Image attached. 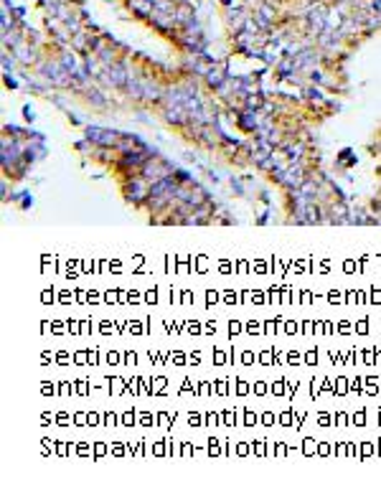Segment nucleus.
Instances as JSON below:
<instances>
[{
  "label": "nucleus",
  "mask_w": 381,
  "mask_h": 490,
  "mask_svg": "<svg viewBox=\"0 0 381 490\" xmlns=\"http://www.w3.org/2000/svg\"><path fill=\"white\" fill-rule=\"evenodd\" d=\"M325 18H328V10L325 8H315V10H310V15H307V21H310V28L315 31V33H320L323 28H325Z\"/></svg>",
  "instance_id": "nucleus-3"
},
{
  "label": "nucleus",
  "mask_w": 381,
  "mask_h": 490,
  "mask_svg": "<svg viewBox=\"0 0 381 490\" xmlns=\"http://www.w3.org/2000/svg\"><path fill=\"white\" fill-rule=\"evenodd\" d=\"M130 196H132V201H140V198L145 196V183H142V180H132V186H130Z\"/></svg>",
  "instance_id": "nucleus-9"
},
{
  "label": "nucleus",
  "mask_w": 381,
  "mask_h": 490,
  "mask_svg": "<svg viewBox=\"0 0 381 490\" xmlns=\"http://www.w3.org/2000/svg\"><path fill=\"white\" fill-rule=\"evenodd\" d=\"M130 8L140 15H153V10H155L153 0H130Z\"/></svg>",
  "instance_id": "nucleus-6"
},
{
  "label": "nucleus",
  "mask_w": 381,
  "mask_h": 490,
  "mask_svg": "<svg viewBox=\"0 0 381 490\" xmlns=\"http://www.w3.org/2000/svg\"><path fill=\"white\" fill-rule=\"evenodd\" d=\"M15 56L23 59V61H33V53H31V48H28L26 43H18V46H15Z\"/></svg>",
  "instance_id": "nucleus-10"
},
{
  "label": "nucleus",
  "mask_w": 381,
  "mask_h": 490,
  "mask_svg": "<svg viewBox=\"0 0 381 490\" xmlns=\"http://www.w3.org/2000/svg\"><path fill=\"white\" fill-rule=\"evenodd\" d=\"M320 219V213H318V208L315 206L307 204V213H305V221H318Z\"/></svg>",
  "instance_id": "nucleus-11"
},
{
  "label": "nucleus",
  "mask_w": 381,
  "mask_h": 490,
  "mask_svg": "<svg viewBox=\"0 0 381 490\" xmlns=\"http://www.w3.org/2000/svg\"><path fill=\"white\" fill-rule=\"evenodd\" d=\"M175 21L183 23V26H188V23H193L196 18H193V13H191L188 5H180V8H175Z\"/></svg>",
  "instance_id": "nucleus-7"
},
{
  "label": "nucleus",
  "mask_w": 381,
  "mask_h": 490,
  "mask_svg": "<svg viewBox=\"0 0 381 490\" xmlns=\"http://www.w3.org/2000/svg\"><path fill=\"white\" fill-rule=\"evenodd\" d=\"M102 79L107 84H125V82H130L127 79V69L122 66V64H110L107 66V71L102 74Z\"/></svg>",
  "instance_id": "nucleus-2"
},
{
  "label": "nucleus",
  "mask_w": 381,
  "mask_h": 490,
  "mask_svg": "<svg viewBox=\"0 0 381 490\" xmlns=\"http://www.w3.org/2000/svg\"><path fill=\"white\" fill-rule=\"evenodd\" d=\"M86 137L97 145H117L120 135L117 132H110V130H99V127H89L86 130Z\"/></svg>",
  "instance_id": "nucleus-1"
},
{
  "label": "nucleus",
  "mask_w": 381,
  "mask_h": 490,
  "mask_svg": "<svg viewBox=\"0 0 381 490\" xmlns=\"http://www.w3.org/2000/svg\"><path fill=\"white\" fill-rule=\"evenodd\" d=\"M224 74H226V69L224 66H219V69H209V84L211 86H221V82H224Z\"/></svg>",
  "instance_id": "nucleus-8"
},
{
  "label": "nucleus",
  "mask_w": 381,
  "mask_h": 490,
  "mask_svg": "<svg viewBox=\"0 0 381 490\" xmlns=\"http://www.w3.org/2000/svg\"><path fill=\"white\" fill-rule=\"evenodd\" d=\"M61 66H64L66 71H74V69H77V61H74V56H69V53H66V56H64V64H61Z\"/></svg>",
  "instance_id": "nucleus-12"
},
{
  "label": "nucleus",
  "mask_w": 381,
  "mask_h": 490,
  "mask_svg": "<svg viewBox=\"0 0 381 490\" xmlns=\"http://www.w3.org/2000/svg\"><path fill=\"white\" fill-rule=\"evenodd\" d=\"M242 124H244L247 130H252V127H257V122H252V115H249V112H244V115H242Z\"/></svg>",
  "instance_id": "nucleus-13"
},
{
  "label": "nucleus",
  "mask_w": 381,
  "mask_h": 490,
  "mask_svg": "<svg viewBox=\"0 0 381 490\" xmlns=\"http://www.w3.org/2000/svg\"><path fill=\"white\" fill-rule=\"evenodd\" d=\"M41 71L46 77H53L56 84H66V79H69V71H66L64 66H56V64H43Z\"/></svg>",
  "instance_id": "nucleus-4"
},
{
  "label": "nucleus",
  "mask_w": 381,
  "mask_h": 490,
  "mask_svg": "<svg viewBox=\"0 0 381 490\" xmlns=\"http://www.w3.org/2000/svg\"><path fill=\"white\" fill-rule=\"evenodd\" d=\"M282 180L287 183V186H295V188H300L305 180H302V170H300V165H290L285 173H282Z\"/></svg>",
  "instance_id": "nucleus-5"
}]
</instances>
